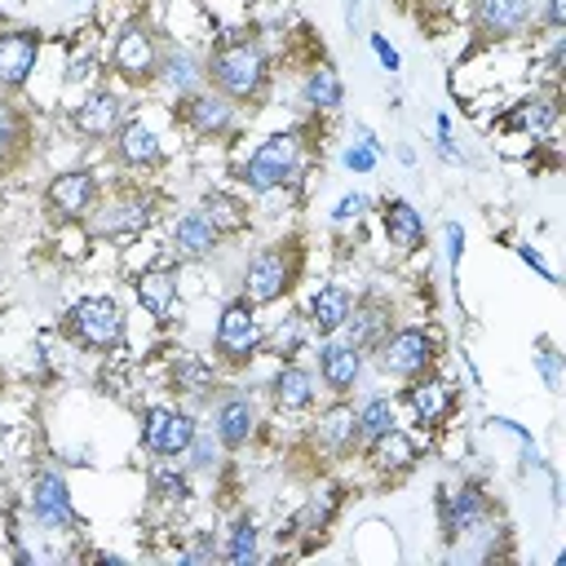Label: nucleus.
Returning <instances> with one entry per match:
<instances>
[{
	"label": "nucleus",
	"mask_w": 566,
	"mask_h": 566,
	"mask_svg": "<svg viewBox=\"0 0 566 566\" xmlns=\"http://www.w3.org/2000/svg\"><path fill=\"white\" fill-rule=\"evenodd\" d=\"M305 336H310L305 318H301V314H287L279 327H270V332H265V349H270V354L283 363V358H296V354H301Z\"/></svg>",
	"instance_id": "obj_39"
},
{
	"label": "nucleus",
	"mask_w": 566,
	"mask_h": 566,
	"mask_svg": "<svg viewBox=\"0 0 566 566\" xmlns=\"http://www.w3.org/2000/svg\"><path fill=\"white\" fill-rule=\"evenodd\" d=\"M402 407L411 411V420H416L420 429L438 433V429H447V420L455 416L460 394H455V385H451L438 367H429L424 376L407 380V389H402Z\"/></svg>",
	"instance_id": "obj_13"
},
{
	"label": "nucleus",
	"mask_w": 566,
	"mask_h": 566,
	"mask_svg": "<svg viewBox=\"0 0 566 566\" xmlns=\"http://www.w3.org/2000/svg\"><path fill=\"white\" fill-rule=\"evenodd\" d=\"M195 433H199V416H195L190 407H168V416H164V424H159V438H155L150 455L181 460V455H186V447L195 442Z\"/></svg>",
	"instance_id": "obj_36"
},
{
	"label": "nucleus",
	"mask_w": 566,
	"mask_h": 566,
	"mask_svg": "<svg viewBox=\"0 0 566 566\" xmlns=\"http://www.w3.org/2000/svg\"><path fill=\"white\" fill-rule=\"evenodd\" d=\"M115 4H119V9H128V13H142V4H146V0H115Z\"/></svg>",
	"instance_id": "obj_50"
},
{
	"label": "nucleus",
	"mask_w": 566,
	"mask_h": 566,
	"mask_svg": "<svg viewBox=\"0 0 566 566\" xmlns=\"http://www.w3.org/2000/svg\"><path fill=\"white\" fill-rule=\"evenodd\" d=\"M31 115L13 102V93H0V177L18 172L31 159Z\"/></svg>",
	"instance_id": "obj_27"
},
{
	"label": "nucleus",
	"mask_w": 566,
	"mask_h": 566,
	"mask_svg": "<svg viewBox=\"0 0 566 566\" xmlns=\"http://www.w3.org/2000/svg\"><path fill=\"white\" fill-rule=\"evenodd\" d=\"M217 557H226L230 566H248L261 557V531L248 513H239L230 526H226V539L217 544Z\"/></svg>",
	"instance_id": "obj_38"
},
{
	"label": "nucleus",
	"mask_w": 566,
	"mask_h": 566,
	"mask_svg": "<svg viewBox=\"0 0 566 566\" xmlns=\"http://www.w3.org/2000/svg\"><path fill=\"white\" fill-rule=\"evenodd\" d=\"M305 447L314 460H349L358 455V407L349 398H332L327 407H318Z\"/></svg>",
	"instance_id": "obj_11"
},
{
	"label": "nucleus",
	"mask_w": 566,
	"mask_h": 566,
	"mask_svg": "<svg viewBox=\"0 0 566 566\" xmlns=\"http://www.w3.org/2000/svg\"><path fill=\"white\" fill-rule=\"evenodd\" d=\"M535 367H539L544 385L557 394V389H562V354L553 349V340H548V336H539V340H535Z\"/></svg>",
	"instance_id": "obj_41"
},
{
	"label": "nucleus",
	"mask_w": 566,
	"mask_h": 566,
	"mask_svg": "<svg viewBox=\"0 0 566 566\" xmlns=\"http://www.w3.org/2000/svg\"><path fill=\"white\" fill-rule=\"evenodd\" d=\"M27 504H31L35 522H40V526H49V531H75V526H80V517H75V500H71V486H66V478H62L57 469H40V473L31 478Z\"/></svg>",
	"instance_id": "obj_22"
},
{
	"label": "nucleus",
	"mask_w": 566,
	"mask_h": 566,
	"mask_svg": "<svg viewBox=\"0 0 566 566\" xmlns=\"http://www.w3.org/2000/svg\"><path fill=\"white\" fill-rule=\"evenodd\" d=\"M354 22H358V0H345V27L354 31Z\"/></svg>",
	"instance_id": "obj_49"
},
{
	"label": "nucleus",
	"mask_w": 566,
	"mask_h": 566,
	"mask_svg": "<svg viewBox=\"0 0 566 566\" xmlns=\"http://www.w3.org/2000/svg\"><path fill=\"white\" fill-rule=\"evenodd\" d=\"M217 248H221V230L208 221L203 208L181 212L168 230V256H177V261H208Z\"/></svg>",
	"instance_id": "obj_26"
},
{
	"label": "nucleus",
	"mask_w": 566,
	"mask_h": 566,
	"mask_svg": "<svg viewBox=\"0 0 566 566\" xmlns=\"http://www.w3.org/2000/svg\"><path fill=\"white\" fill-rule=\"evenodd\" d=\"M146 491H150L155 504L181 509V504L195 495V473H190L181 460H164V455H155V464L146 469Z\"/></svg>",
	"instance_id": "obj_33"
},
{
	"label": "nucleus",
	"mask_w": 566,
	"mask_h": 566,
	"mask_svg": "<svg viewBox=\"0 0 566 566\" xmlns=\"http://www.w3.org/2000/svg\"><path fill=\"white\" fill-rule=\"evenodd\" d=\"M340 504H345V486H340V482H323V486H314V495L287 517V531H279V535H287V539L296 535V539L314 544V539H323V535L332 531Z\"/></svg>",
	"instance_id": "obj_25"
},
{
	"label": "nucleus",
	"mask_w": 566,
	"mask_h": 566,
	"mask_svg": "<svg viewBox=\"0 0 566 566\" xmlns=\"http://www.w3.org/2000/svg\"><path fill=\"white\" fill-rule=\"evenodd\" d=\"M217 385H221V367H217L212 358H203V354H195V349H172V354H168V389H172L177 398H186L190 411H195L199 402H212Z\"/></svg>",
	"instance_id": "obj_17"
},
{
	"label": "nucleus",
	"mask_w": 566,
	"mask_h": 566,
	"mask_svg": "<svg viewBox=\"0 0 566 566\" xmlns=\"http://www.w3.org/2000/svg\"><path fill=\"white\" fill-rule=\"evenodd\" d=\"M97 199H102V177L93 168H62V172H53L44 181V195H40L49 221H57V226L88 221Z\"/></svg>",
	"instance_id": "obj_10"
},
{
	"label": "nucleus",
	"mask_w": 566,
	"mask_h": 566,
	"mask_svg": "<svg viewBox=\"0 0 566 566\" xmlns=\"http://www.w3.org/2000/svg\"><path fill=\"white\" fill-rule=\"evenodd\" d=\"M111 146V159H115V168H124V172H155V168H164V142H159V133L146 124V119H124L119 124V133L106 142Z\"/></svg>",
	"instance_id": "obj_18"
},
{
	"label": "nucleus",
	"mask_w": 566,
	"mask_h": 566,
	"mask_svg": "<svg viewBox=\"0 0 566 566\" xmlns=\"http://www.w3.org/2000/svg\"><path fill=\"white\" fill-rule=\"evenodd\" d=\"M261 429V407L252 394L243 389H226L217 402H212V433L221 442V451H243Z\"/></svg>",
	"instance_id": "obj_16"
},
{
	"label": "nucleus",
	"mask_w": 566,
	"mask_h": 566,
	"mask_svg": "<svg viewBox=\"0 0 566 566\" xmlns=\"http://www.w3.org/2000/svg\"><path fill=\"white\" fill-rule=\"evenodd\" d=\"M0 27H4V13H0Z\"/></svg>",
	"instance_id": "obj_51"
},
{
	"label": "nucleus",
	"mask_w": 566,
	"mask_h": 566,
	"mask_svg": "<svg viewBox=\"0 0 566 566\" xmlns=\"http://www.w3.org/2000/svg\"><path fill=\"white\" fill-rule=\"evenodd\" d=\"M305 150H310V146H305V137H301L296 128L270 133L265 142L252 146V155L234 168V177H239V186H243L248 195H274V190L292 186V181L301 177Z\"/></svg>",
	"instance_id": "obj_4"
},
{
	"label": "nucleus",
	"mask_w": 566,
	"mask_h": 566,
	"mask_svg": "<svg viewBox=\"0 0 566 566\" xmlns=\"http://www.w3.org/2000/svg\"><path fill=\"white\" fill-rule=\"evenodd\" d=\"M398 424V398L394 394H371L358 402V451L371 447L385 429Z\"/></svg>",
	"instance_id": "obj_37"
},
{
	"label": "nucleus",
	"mask_w": 566,
	"mask_h": 566,
	"mask_svg": "<svg viewBox=\"0 0 566 566\" xmlns=\"http://www.w3.org/2000/svg\"><path fill=\"white\" fill-rule=\"evenodd\" d=\"M124 327H128L124 305H119L111 292H88V296H80V301L62 314L66 340H75V345L88 349V354H115V349L124 345Z\"/></svg>",
	"instance_id": "obj_7"
},
{
	"label": "nucleus",
	"mask_w": 566,
	"mask_h": 566,
	"mask_svg": "<svg viewBox=\"0 0 566 566\" xmlns=\"http://www.w3.org/2000/svg\"><path fill=\"white\" fill-rule=\"evenodd\" d=\"M159 57H164V35L146 13H128L115 35H111V53H106V71L124 84V88H146L159 75Z\"/></svg>",
	"instance_id": "obj_3"
},
{
	"label": "nucleus",
	"mask_w": 566,
	"mask_h": 566,
	"mask_svg": "<svg viewBox=\"0 0 566 566\" xmlns=\"http://www.w3.org/2000/svg\"><path fill=\"white\" fill-rule=\"evenodd\" d=\"M265 389H270L274 411H283V416H305L318 402V376H314V367H305L296 358H283Z\"/></svg>",
	"instance_id": "obj_24"
},
{
	"label": "nucleus",
	"mask_w": 566,
	"mask_h": 566,
	"mask_svg": "<svg viewBox=\"0 0 566 566\" xmlns=\"http://www.w3.org/2000/svg\"><path fill=\"white\" fill-rule=\"evenodd\" d=\"M124 119H128V102H124V93H119V88H111V84L88 88V93H84V102L66 115L71 133H75V137H84V142H111V137L119 133V124H124Z\"/></svg>",
	"instance_id": "obj_14"
},
{
	"label": "nucleus",
	"mask_w": 566,
	"mask_h": 566,
	"mask_svg": "<svg viewBox=\"0 0 566 566\" xmlns=\"http://www.w3.org/2000/svg\"><path fill=\"white\" fill-rule=\"evenodd\" d=\"M376 159H380V150H371V146H363V142H354V146L345 150V168H349V172H371Z\"/></svg>",
	"instance_id": "obj_45"
},
{
	"label": "nucleus",
	"mask_w": 566,
	"mask_h": 566,
	"mask_svg": "<svg viewBox=\"0 0 566 566\" xmlns=\"http://www.w3.org/2000/svg\"><path fill=\"white\" fill-rule=\"evenodd\" d=\"M155 84H164L172 97L203 88V84H208V80H203V57H195V53H190V49H181V44H164V57H159V75H155Z\"/></svg>",
	"instance_id": "obj_34"
},
{
	"label": "nucleus",
	"mask_w": 566,
	"mask_h": 566,
	"mask_svg": "<svg viewBox=\"0 0 566 566\" xmlns=\"http://www.w3.org/2000/svg\"><path fill=\"white\" fill-rule=\"evenodd\" d=\"M438 354H442V336H438L433 323H402V327L394 323V327L376 340L371 363H376L380 376L407 385V380L424 376L429 367H438Z\"/></svg>",
	"instance_id": "obj_5"
},
{
	"label": "nucleus",
	"mask_w": 566,
	"mask_h": 566,
	"mask_svg": "<svg viewBox=\"0 0 566 566\" xmlns=\"http://www.w3.org/2000/svg\"><path fill=\"white\" fill-rule=\"evenodd\" d=\"M517 256H522V261H526V265H531V270H539V274H544V279H548V283H553V270H548V265H544V256H539V252H535V248H531V243H522V248H517Z\"/></svg>",
	"instance_id": "obj_48"
},
{
	"label": "nucleus",
	"mask_w": 566,
	"mask_h": 566,
	"mask_svg": "<svg viewBox=\"0 0 566 566\" xmlns=\"http://www.w3.org/2000/svg\"><path fill=\"white\" fill-rule=\"evenodd\" d=\"M172 119L199 137V142H226L234 128H239V106L230 97H221L217 88H195V93H181L172 97Z\"/></svg>",
	"instance_id": "obj_9"
},
{
	"label": "nucleus",
	"mask_w": 566,
	"mask_h": 566,
	"mask_svg": "<svg viewBox=\"0 0 566 566\" xmlns=\"http://www.w3.org/2000/svg\"><path fill=\"white\" fill-rule=\"evenodd\" d=\"M301 270H305V248L296 234L287 239H270L265 248H256L243 270H239V296L252 301L256 310L283 301L296 283H301Z\"/></svg>",
	"instance_id": "obj_2"
},
{
	"label": "nucleus",
	"mask_w": 566,
	"mask_h": 566,
	"mask_svg": "<svg viewBox=\"0 0 566 566\" xmlns=\"http://www.w3.org/2000/svg\"><path fill=\"white\" fill-rule=\"evenodd\" d=\"M486 517H491V495H486V486L478 478H464V482L438 491V531H442L447 544H460Z\"/></svg>",
	"instance_id": "obj_12"
},
{
	"label": "nucleus",
	"mask_w": 566,
	"mask_h": 566,
	"mask_svg": "<svg viewBox=\"0 0 566 566\" xmlns=\"http://www.w3.org/2000/svg\"><path fill=\"white\" fill-rule=\"evenodd\" d=\"M535 27L557 35L566 27V0H535Z\"/></svg>",
	"instance_id": "obj_43"
},
{
	"label": "nucleus",
	"mask_w": 566,
	"mask_h": 566,
	"mask_svg": "<svg viewBox=\"0 0 566 566\" xmlns=\"http://www.w3.org/2000/svg\"><path fill=\"white\" fill-rule=\"evenodd\" d=\"M261 349H265V323L256 318V305L230 296L212 323V363L221 371H243Z\"/></svg>",
	"instance_id": "obj_6"
},
{
	"label": "nucleus",
	"mask_w": 566,
	"mask_h": 566,
	"mask_svg": "<svg viewBox=\"0 0 566 566\" xmlns=\"http://www.w3.org/2000/svg\"><path fill=\"white\" fill-rule=\"evenodd\" d=\"M371 53L380 57V66H385V71H398V53L389 49V40H385V35H371Z\"/></svg>",
	"instance_id": "obj_47"
},
{
	"label": "nucleus",
	"mask_w": 566,
	"mask_h": 566,
	"mask_svg": "<svg viewBox=\"0 0 566 566\" xmlns=\"http://www.w3.org/2000/svg\"><path fill=\"white\" fill-rule=\"evenodd\" d=\"M380 230L398 256H416L424 248V217L416 212V203H407L398 195L380 203Z\"/></svg>",
	"instance_id": "obj_29"
},
{
	"label": "nucleus",
	"mask_w": 566,
	"mask_h": 566,
	"mask_svg": "<svg viewBox=\"0 0 566 566\" xmlns=\"http://www.w3.org/2000/svg\"><path fill=\"white\" fill-rule=\"evenodd\" d=\"M155 217H159V199L146 186L124 181V186H115L111 199H97V208L88 212L84 226L93 239H133V234L150 230Z\"/></svg>",
	"instance_id": "obj_8"
},
{
	"label": "nucleus",
	"mask_w": 566,
	"mask_h": 566,
	"mask_svg": "<svg viewBox=\"0 0 566 566\" xmlns=\"http://www.w3.org/2000/svg\"><path fill=\"white\" fill-rule=\"evenodd\" d=\"M358 460H367V469H371L376 482H398V478H407V473L420 464V442H416L402 424H394V429H385L371 447H363Z\"/></svg>",
	"instance_id": "obj_21"
},
{
	"label": "nucleus",
	"mask_w": 566,
	"mask_h": 566,
	"mask_svg": "<svg viewBox=\"0 0 566 566\" xmlns=\"http://www.w3.org/2000/svg\"><path fill=\"white\" fill-rule=\"evenodd\" d=\"M199 208L208 212V221L221 230V239H239L252 226V208L239 190H203Z\"/></svg>",
	"instance_id": "obj_35"
},
{
	"label": "nucleus",
	"mask_w": 566,
	"mask_h": 566,
	"mask_svg": "<svg viewBox=\"0 0 566 566\" xmlns=\"http://www.w3.org/2000/svg\"><path fill=\"white\" fill-rule=\"evenodd\" d=\"M40 62V31L35 27H0V93L27 88L31 71Z\"/></svg>",
	"instance_id": "obj_23"
},
{
	"label": "nucleus",
	"mask_w": 566,
	"mask_h": 566,
	"mask_svg": "<svg viewBox=\"0 0 566 566\" xmlns=\"http://www.w3.org/2000/svg\"><path fill=\"white\" fill-rule=\"evenodd\" d=\"M394 323H398L394 305H389L380 292H367V296H354V305H349L345 323L336 327V336H340L345 345H354V349L371 354V349H376V340H380Z\"/></svg>",
	"instance_id": "obj_19"
},
{
	"label": "nucleus",
	"mask_w": 566,
	"mask_h": 566,
	"mask_svg": "<svg viewBox=\"0 0 566 566\" xmlns=\"http://www.w3.org/2000/svg\"><path fill=\"white\" fill-rule=\"evenodd\" d=\"M460 252H464V230L455 221H447V261H451V270L460 265Z\"/></svg>",
	"instance_id": "obj_46"
},
{
	"label": "nucleus",
	"mask_w": 566,
	"mask_h": 566,
	"mask_svg": "<svg viewBox=\"0 0 566 566\" xmlns=\"http://www.w3.org/2000/svg\"><path fill=\"white\" fill-rule=\"evenodd\" d=\"M349 305H354V292H349L345 283H318V287L310 292L301 318H305V327H310L314 336H336V327L345 323Z\"/></svg>",
	"instance_id": "obj_30"
},
{
	"label": "nucleus",
	"mask_w": 566,
	"mask_h": 566,
	"mask_svg": "<svg viewBox=\"0 0 566 566\" xmlns=\"http://www.w3.org/2000/svg\"><path fill=\"white\" fill-rule=\"evenodd\" d=\"M557 115H562L557 88H548V93H531V97H522L517 106H509L504 128H509V133H526V137H548L553 124H557Z\"/></svg>",
	"instance_id": "obj_32"
},
{
	"label": "nucleus",
	"mask_w": 566,
	"mask_h": 566,
	"mask_svg": "<svg viewBox=\"0 0 566 566\" xmlns=\"http://www.w3.org/2000/svg\"><path fill=\"white\" fill-rule=\"evenodd\" d=\"M363 367H367V354L345 345L340 336H318V385L332 394V398H349L363 380Z\"/></svg>",
	"instance_id": "obj_20"
},
{
	"label": "nucleus",
	"mask_w": 566,
	"mask_h": 566,
	"mask_svg": "<svg viewBox=\"0 0 566 566\" xmlns=\"http://www.w3.org/2000/svg\"><path fill=\"white\" fill-rule=\"evenodd\" d=\"M203 80L234 106H261L274 84V57L256 31H226L203 53Z\"/></svg>",
	"instance_id": "obj_1"
},
{
	"label": "nucleus",
	"mask_w": 566,
	"mask_h": 566,
	"mask_svg": "<svg viewBox=\"0 0 566 566\" xmlns=\"http://www.w3.org/2000/svg\"><path fill=\"white\" fill-rule=\"evenodd\" d=\"M212 557H217V539H212V531H195L190 548L177 553V562H212Z\"/></svg>",
	"instance_id": "obj_44"
},
{
	"label": "nucleus",
	"mask_w": 566,
	"mask_h": 566,
	"mask_svg": "<svg viewBox=\"0 0 566 566\" xmlns=\"http://www.w3.org/2000/svg\"><path fill=\"white\" fill-rule=\"evenodd\" d=\"M181 464H186L190 473H212V469L221 464V442H217V433L199 424V433H195V442L186 447V455H181Z\"/></svg>",
	"instance_id": "obj_40"
},
{
	"label": "nucleus",
	"mask_w": 566,
	"mask_h": 566,
	"mask_svg": "<svg viewBox=\"0 0 566 566\" xmlns=\"http://www.w3.org/2000/svg\"><path fill=\"white\" fill-rule=\"evenodd\" d=\"M367 208H371V203H367V195L349 190V195H340V199H336V208H332V226H358Z\"/></svg>",
	"instance_id": "obj_42"
},
{
	"label": "nucleus",
	"mask_w": 566,
	"mask_h": 566,
	"mask_svg": "<svg viewBox=\"0 0 566 566\" xmlns=\"http://www.w3.org/2000/svg\"><path fill=\"white\" fill-rule=\"evenodd\" d=\"M133 296L137 305L155 318V323H168L172 305H177V265L172 261H159V265H146L133 274Z\"/></svg>",
	"instance_id": "obj_28"
},
{
	"label": "nucleus",
	"mask_w": 566,
	"mask_h": 566,
	"mask_svg": "<svg viewBox=\"0 0 566 566\" xmlns=\"http://www.w3.org/2000/svg\"><path fill=\"white\" fill-rule=\"evenodd\" d=\"M535 0H473V35L478 44H509L531 35Z\"/></svg>",
	"instance_id": "obj_15"
},
{
	"label": "nucleus",
	"mask_w": 566,
	"mask_h": 566,
	"mask_svg": "<svg viewBox=\"0 0 566 566\" xmlns=\"http://www.w3.org/2000/svg\"><path fill=\"white\" fill-rule=\"evenodd\" d=\"M301 102L314 111V115H332L340 111L345 102V84H340V71L327 62V57H314L301 75Z\"/></svg>",
	"instance_id": "obj_31"
}]
</instances>
